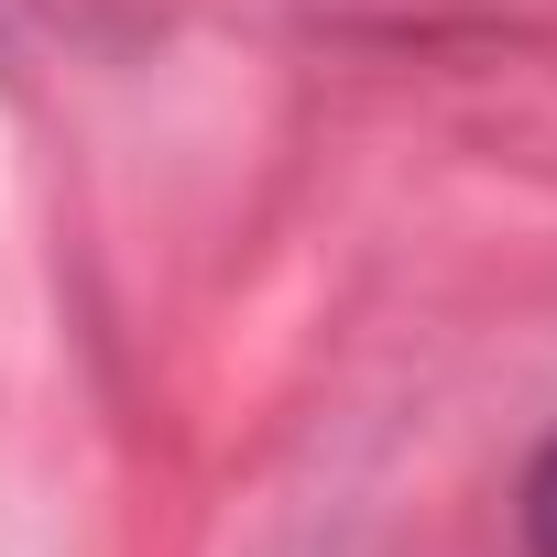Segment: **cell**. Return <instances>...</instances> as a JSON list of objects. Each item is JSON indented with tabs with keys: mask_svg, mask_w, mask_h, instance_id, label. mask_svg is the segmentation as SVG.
<instances>
[{
	"mask_svg": "<svg viewBox=\"0 0 557 557\" xmlns=\"http://www.w3.org/2000/svg\"><path fill=\"white\" fill-rule=\"evenodd\" d=\"M513 535H524V557H557V426L535 437V459L513 481Z\"/></svg>",
	"mask_w": 557,
	"mask_h": 557,
	"instance_id": "obj_1",
	"label": "cell"
}]
</instances>
